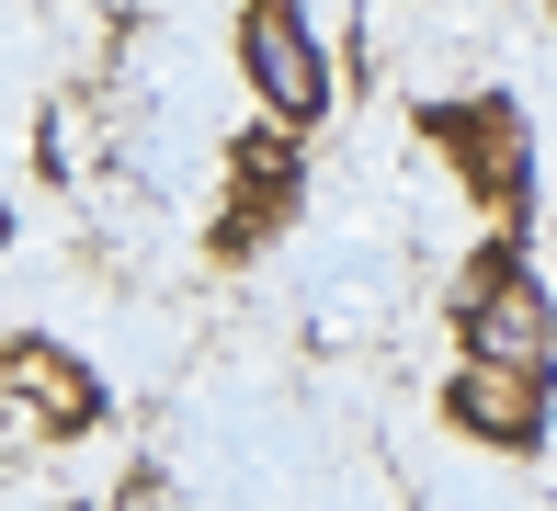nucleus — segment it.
I'll list each match as a JSON object with an SVG mask.
<instances>
[{
    "label": "nucleus",
    "instance_id": "obj_1",
    "mask_svg": "<svg viewBox=\"0 0 557 511\" xmlns=\"http://www.w3.org/2000/svg\"><path fill=\"white\" fill-rule=\"evenodd\" d=\"M455 352L467 364H512V375H557V296L535 273V239L523 227H490V239L455 262Z\"/></svg>",
    "mask_w": 557,
    "mask_h": 511
},
{
    "label": "nucleus",
    "instance_id": "obj_2",
    "mask_svg": "<svg viewBox=\"0 0 557 511\" xmlns=\"http://www.w3.org/2000/svg\"><path fill=\"white\" fill-rule=\"evenodd\" d=\"M227 58H239V91L262 102L273 137L308 148L319 125L342 114V58H331V35H319L308 0H239V23H227Z\"/></svg>",
    "mask_w": 557,
    "mask_h": 511
},
{
    "label": "nucleus",
    "instance_id": "obj_3",
    "mask_svg": "<svg viewBox=\"0 0 557 511\" xmlns=\"http://www.w3.org/2000/svg\"><path fill=\"white\" fill-rule=\"evenodd\" d=\"M421 137H433V160L455 171V194H467L490 227H523V216H535V114H523L512 91L433 102Z\"/></svg>",
    "mask_w": 557,
    "mask_h": 511
},
{
    "label": "nucleus",
    "instance_id": "obj_4",
    "mask_svg": "<svg viewBox=\"0 0 557 511\" xmlns=\"http://www.w3.org/2000/svg\"><path fill=\"white\" fill-rule=\"evenodd\" d=\"M296 204H308V148L273 137V125H239L227 137V204H216L206 250L216 262H250V250H273L296 227Z\"/></svg>",
    "mask_w": 557,
    "mask_h": 511
},
{
    "label": "nucleus",
    "instance_id": "obj_5",
    "mask_svg": "<svg viewBox=\"0 0 557 511\" xmlns=\"http://www.w3.org/2000/svg\"><path fill=\"white\" fill-rule=\"evenodd\" d=\"M444 432H467V444H490V454H535L557 432V375H512V364H467V352H455Z\"/></svg>",
    "mask_w": 557,
    "mask_h": 511
},
{
    "label": "nucleus",
    "instance_id": "obj_6",
    "mask_svg": "<svg viewBox=\"0 0 557 511\" xmlns=\"http://www.w3.org/2000/svg\"><path fill=\"white\" fill-rule=\"evenodd\" d=\"M0 387L35 409L46 432H91V421L114 409V398H103V364L69 352V341H46V329H12V341H0Z\"/></svg>",
    "mask_w": 557,
    "mask_h": 511
},
{
    "label": "nucleus",
    "instance_id": "obj_7",
    "mask_svg": "<svg viewBox=\"0 0 557 511\" xmlns=\"http://www.w3.org/2000/svg\"><path fill=\"white\" fill-rule=\"evenodd\" d=\"M546 12H557V0H546Z\"/></svg>",
    "mask_w": 557,
    "mask_h": 511
}]
</instances>
